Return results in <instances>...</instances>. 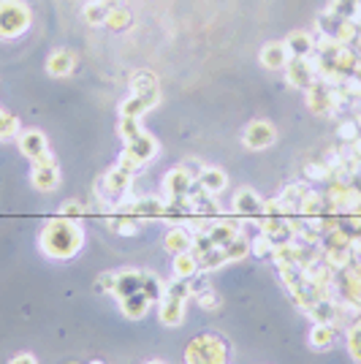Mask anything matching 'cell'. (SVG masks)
Returning a JSON list of instances; mask_svg holds the SVG:
<instances>
[{
    "instance_id": "6da1fadb",
    "label": "cell",
    "mask_w": 361,
    "mask_h": 364,
    "mask_svg": "<svg viewBox=\"0 0 361 364\" xmlns=\"http://www.w3.org/2000/svg\"><path fill=\"white\" fill-rule=\"evenodd\" d=\"M84 245V228L71 218H52L39 234V247L49 259H71Z\"/></svg>"
},
{
    "instance_id": "7a4b0ae2",
    "label": "cell",
    "mask_w": 361,
    "mask_h": 364,
    "mask_svg": "<svg viewBox=\"0 0 361 364\" xmlns=\"http://www.w3.org/2000/svg\"><path fill=\"white\" fill-rule=\"evenodd\" d=\"M30 6L25 0H0V39H20L30 30Z\"/></svg>"
},
{
    "instance_id": "3957f363",
    "label": "cell",
    "mask_w": 361,
    "mask_h": 364,
    "mask_svg": "<svg viewBox=\"0 0 361 364\" xmlns=\"http://www.w3.org/2000/svg\"><path fill=\"white\" fill-rule=\"evenodd\" d=\"M225 359H228V348L218 334H201L185 351L188 364H225Z\"/></svg>"
},
{
    "instance_id": "277c9868",
    "label": "cell",
    "mask_w": 361,
    "mask_h": 364,
    "mask_svg": "<svg viewBox=\"0 0 361 364\" xmlns=\"http://www.w3.org/2000/svg\"><path fill=\"white\" fill-rule=\"evenodd\" d=\"M155 155H158V139L150 136V134H141L136 142L125 144V152L120 155V163H117V166L128 169V171H136L144 163L152 161Z\"/></svg>"
},
{
    "instance_id": "5b68a950",
    "label": "cell",
    "mask_w": 361,
    "mask_h": 364,
    "mask_svg": "<svg viewBox=\"0 0 361 364\" xmlns=\"http://www.w3.org/2000/svg\"><path fill=\"white\" fill-rule=\"evenodd\" d=\"M58 185H60V169H58L55 158L49 155V150H46L44 155L33 158V188L41 190V193H49Z\"/></svg>"
},
{
    "instance_id": "8992f818",
    "label": "cell",
    "mask_w": 361,
    "mask_h": 364,
    "mask_svg": "<svg viewBox=\"0 0 361 364\" xmlns=\"http://www.w3.org/2000/svg\"><path fill=\"white\" fill-rule=\"evenodd\" d=\"M307 106H310V112H315V115H334L337 109H340V103H337V96H334V87H329L326 82H315V84H310L307 87Z\"/></svg>"
},
{
    "instance_id": "52a82bcc",
    "label": "cell",
    "mask_w": 361,
    "mask_h": 364,
    "mask_svg": "<svg viewBox=\"0 0 361 364\" xmlns=\"http://www.w3.org/2000/svg\"><path fill=\"white\" fill-rule=\"evenodd\" d=\"M242 142H244L247 150H266V147H272L277 142V128L269 120H253L244 128Z\"/></svg>"
},
{
    "instance_id": "ba28073f",
    "label": "cell",
    "mask_w": 361,
    "mask_h": 364,
    "mask_svg": "<svg viewBox=\"0 0 361 364\" xmlns=\"http://www.w3.org/2000/svg\"><path fill=\"white\" fill-rule=\"evenodd\" d=\"M285 82L296 90H307L310 84L318 82V74H315V65L310 58H291L288 65H285Z\"/></svg>"
},
{
    "instance_id": "9c48e42d",
    "label": "cell",
    "mask_w": 361,
    "mask_h": 364,
    "mask_svg": "<svg viewBox=\"0 0 361 364\" xmlns=\"http://www.w3.org/2000/svg\"><path fill=\"white\" fill-rule=\"evenodd\" d=\"M231 209H234L237 215H242V218H258L263 212V199L253 188H242V190L234 193Z\"/></svg>"
},
{
    "instance_id": "30bf717a",
    "label": "cell",
    "mask_w": 361,
    "mask_h": 364,
    "mask_svg": "<svg viewBox=\"0 0 361 364\" xmlns=\"http://www.w3.org/2000/svg\"><path fill=\"white\" fill-rule=\"evenodd\" d=\"M131 182H133V171H128V169H122V166H114L106 177H103V190H106V196H112V199H122L128 190H131Z\"/></svg>"
},
{
    "instance_id": "8fae6325",
    "label": "cell",
    "mask_w": 361,
    "mask_h": 364,
    "mask_svg": "<svg viewBox=\"0 0 361 364\" xmlns=\"http://www.w3.org/2000/svg\"><path fill=\"white\" fill-rule=\"evenodd\" d=\"M77 68V55L71 49H55L49 58H46V74L63 79V77H71Z\"/></svg>"
},
{
    "instance_id": "7c38bea8",
    "label": "cell",
    "mask_w": 361,
    "mask_h": 364,
    "mask_svg": "<svg viewBox=\"0 0 361 364\" xmlns=\"http://www.w3.org/2000/svg\"><path fill=\"white\" fill-rule=\"evenodd\" d=\"M131 87H133V96H141L147 106L152 109V106H158L161 101V90H158V79H155V74H150V71H139L133 82H131Z\"/></svg>"
},
{
    "instance_id": "4fadbf2b",
    "label": "cell",
    "mask_w": 361,
    "mask_h": 364,
    "mask_svg": "<svg viewBox=\"0 0 361 364\" xmlns=\"http://www.w3.org/2000/svg\"><path fill=\"white\" fill-rule=\"evenodd\" d=\"M190 182H193V177H190L182 166L171 169V171L166 174V180H163V199H182V196L188 193Z\"/></svg>"
},
{
    "instance_id": "5bb4252c",
    "label": "cell",
    "mask_w": 361,
    "mask_h": 364,
    "mask_svg": "<svg viewBox=\"0 0 361 364\" xmlns=\"http://www.w3.org/2000/svg\"><path fill=\"white\" fill-rule=\"evenodd\" d=\"M288 60H291V52H288L285 41H269L261 49V65L269 71H280L288 65Z\"/></svg>"
},
{
    "instance_id": "9a60e30c",
    "label": "cell",
    "mask_w": 361,
    "mask_h": 364,
    "mask_svg": "<svg viewBox=\"0 0 361 364\" xmlns=\"http://www.w3.org/2000/svg\"><path fill=\"white\" fill-rule=\"evenodd\" d=\"M206 234H209V240H212L215 245L225 247V245L231 242V240H234L237 234H242V223L231 221V218H218V221L209 223Z\"/></svg>"
},
{
    "instance_id": "2e32d148",
    "label": "cell",
    "mask_w": 361,
    "mask_h": 364,
    "mask_svg": "<svg viewBox=\"0 0 361 364\" xmlns=\"http://www.w3.org/2000/svg\"><path fill=\"white\" fill-rule=\"evenodd\" d=\"M193 240H196V234L190 231V226H171V231L166 234V250L169 253H188V250H193Z\"/></svg>"
},
{
    "instance_id": "e0dca14e",
    "label": "cell",
    "mask_w": 361,
    "mask_h": 364,
    "mask_svg": "<svg viewBox=\"0 0 361 364\" xmlns=\"http://www.w3.org/2000/svg\"><path fill=\"white\" fill-rule=\"evenodd\" d=\"M158 316H161L163 326H180L185 321V299H177V297H163L158 302Z\"/></svg>"
},
{
    "instance_id": "ac0fdd59",
    "label": "cell",
    "mask_w": 361,
    "mask_h": 364,
    "mask_svg": "<svg viewBox=\"0 0 361 364\" xmlns=\"http://www.w3.org/2000/svg\"><path fill=\"white\" fill-rule=\"evenodd\" d=\"M310 193V188L304 185V182H291V185H285L282 188V193L277 196V202L282 204V209H285V215H294V212H299L301 202H304V196Z\"/></svg>"
},
{
    "instance_id": "d6986e66",
    "label": "cell",
    "mask_w": 361,
    "mask_h": 364,
    "mask_svg": "<svg viewBox=\"0 0 361 364\" xmlns=\"http://www.w3.org/2000/svg\"><path fill=\"white\" fill-rule=\"evenodd\" d=\"M141 283H144V272H139V269H122V272H117V283H114L117 299H125L131 294H139Z\"/></svg>"
},
{
    "instance_id": "ffe728a7",
    "label": "cell",
    "mask_w": 361,
    "mask_h": 364,
    "mask_svg": "<svg viewBox=\"0 0 361 364\" xmlns=\"http://www.w3.org/2000/svg\"><path fill=\"white\" fill-rule=\"evenodd\" d=\"M285 46L291 52V58H313L315 55V39L304 30H294L288 39H285Z\"/></svg>"
},
{
    "instance_id": "44dd1931",
    "label": "cell",
    "mask_w": 361,
    "mask_h": 364,
    "mask_svg": "<svg viewBox=\"0 0 361 364\" xmlns=\"http://www.w3.org/2000/svg\"><path fill=\"white\" fill-rule=\"evenodd\" d=\"M166 199L161 196H144L136 199V221H161Z\"/></svg>"
},
{
    "instance_id": "7402d4cb",
    "label": "cell",
    "mask_w": 361,
    "mask_h": 364,
    "mask_svg": "<svg viewBox=\"0 0 361 364\" xmlns=\"http://www.w3.org/2000/svg\"><path fill=\"white\" fill-rule=\"evenodd\" d=\"M20 150L33 161V158H39V155L46 152V136L41 131H25L20 136Z\"/></svg>"
},
{
    "instance_id": "603a6c76",
    "label": "cell",
    "mask_w": 361,
    "mask_h": 364,
    "mask_svg": "<svg viewBox=\"0 0 361 364\" xmlns=\"http://www.w3.org/2000/svg\"><path fill=\"white\" fill-rule=\"evenodd\" d=\"M201 266H199V256L193 250L188 253H177L174 256V278H182V280H190L193 275H199Z\"/></svg>"
},
{
    "instance_id": "cb8c5ba5",
    "label": "cell",
    "mask_w": 361,
    "mask_h": 364,
    "mask_svg": "<svg viewBox=\"0 0 361 364\" xmlns=\"http://www.w3.org/2000/svg\"><path fill=\"white\" fill-rule=\"evenodd\" d=\"M199 182L204 185V190H206V193L218 196L223 188L228 185V177H225V171H223V169H215V166H206V169L201 171Z\"/></svg>"
},
{
    "instance_id": "d4e9b609",
    "label": "cell",
    "mask_w": 361,
    "mask_h": 364,
    "mask_svg": "<svg viewBox=\"0 0 361 364\" xmlns=\"http://www.w3.org/2000/svg\"><path fill=\"white\" fill-rule=\"evenodd\" d=\"M150 299L144 297V294H131V297H125V299H120V307L122 313L128 316V318H144L147 316V310H150Z\"/></svg>"
},
{
    "instance_id": "484cf974",
    "label": "cell",
    "mask_w": 361,
    "mask_h": 364,
    "mask_svg": "<svg viewBox=\"0 0 361 364\" xmlns=\"http://www.w3.org/2000/svg\"><path fill=\"white\" fill-rule=\"evenodd\" d=\"M334 337H337V326L334 324H315L310 329V345L318 348V351L329 348L334 343Z\"/></svg>"
},
{
    "instance_id": "4316f807",
    "label": "cell",
    "mask_w": 361,
    "mask_h": 364,
    "mask_svg": "<svg viewBox=\"0 0 361 364\" xmlns=\"http://www.w3.org/2000/svg\"><path fill=\"white\" fill-rule=\"evenodd\" d=\"M141 294L150 299V302H161L163 297H166V283H163L161 278L155 275V272H144V283H141Z\"/></svg>"
},
{
    "instance_id": "83f0119b",
    "label": "cell",
    "mask_w": 361,
    "mask_h": 364,
    "mask_svg": "<svg viewBox=\"0 0 361 364\" xmlns=\"http://www.w3.org/2000/svg\"><path fill=\"white\" fill-rule=\"evenodd\" d=\"M109 30H125L131 25V11L125 6H109V14H106V22H103Z\"/></svg>"
},
{
    "instance_id": "f1b7e54d",
    "label": "cell",
    "mask_w": 361,
    "mask_h": 364,
    "mask_svg": "<svg viewBox=\"0 0 361 364\" xmlns=\"http://www.w3.org/2000/svg\"><path fill=\"white\" fill-rule=\"evenodd\" d=\"M84 22L87 25H93V27H98L106 22V14H109V6L106 3H100V0H90V3H84Z\"/></svg>"
},
{
    "instance_id": "f546056e",
    "label": "cell",
    "mask_w": 361,
    "mask_h": 364,
    "mask_svg": "<svg viewBox=\"0 0 361 364\" xmlns=\"http://www.w3.org/2000/svg\"><path fill=\"white\" fill-rule=\"evenodd\" d=\"M247 253H250V237H244V231L225 245V259L228 261H242Z\"/></svg>"
},
{
    "instance_id": "4dcf8cb0",
    "label": "cell",
    "mask_w": 361,
    "mask_h": 364,
    "mask_svg": "<svg viewBox=\"0 0 361 364\" xmlns=\"http://www.w3.org/2000/svg\"><path fill=\"white\" fill-rule=\"evenodd\" d=\"M117 134L122 136V142L125 144H131V142H136L141 134V122L139 117H120V122H117Z\"/></svg>"
},
{
    "instance_id": "1f68e13d",
    "label": "cell",
    "mask_w": 361,
    "mask_h": 364,
    "mask_svg": "<svg viewBox=\"0 0 361 364\" xmlns=\"http://www.w3.org/2000/svg\"><path fill=\"white\" fill-rule=\"evenodd\" d=\"M223 264H228V259H225V247H221V245H215L212 250H206L204 256H199V266L204 272H212V269H218Z\"/></svg>"
},
{
    "instance_id": "d6a6232c",
    "label": "cell",
    "mask_w": 361,
    "mask_h": 364,
    "mask_svg": "<svg viewBox=\"0 0 361 364\" xmlns=\"http://www.w3.org/2000/svg\"><path fill=\"white\" fill-rule=\"evenodd\" d=\"M144 112H150V106H147V101L141 96H131V98H125L120 103V117H139L141 120Z\"/></svg>"
},
{
    "instance_id": "836d02e7",
    "label": "cell",
    "mask_w": 361,
    "mask_h": 364,
    "mask_svg": "<svg viewBox=\"0 0 361 364\" xmlns=\"http://www.w3.org/2000/svg\"><path fill=\"white\" fill-rule=\"evenodd\" d=\"M348 351H350V356L361 364V310H359L356 324H350V329H348Z\"/></svg>"
},
{
    "instance_id": "e575fe53",
    "label": "cell",
    "mask_w": 361,
    "mask_h": 364,
    "mask_svg": "<svg viewBox=\"0 0 361 364\" xmlns=\"http://www.w3.org/2000/svg\"><path fill=\"white\" fill-rule=\"evenodd\" d=\"M14 136H20V120L8 112H0V142L14 139Z\"/></svg>"
},
{
    "instance_id": "d590c367",
    "label": "cell",
    "mask_w": 361,
    "mask_h": 364,
    "mask_svg": "<svg viewBox=\"0 0 361 364\" xmlns=\"http://www.w3.org/2000/svg\"><path fill=\"white\" fill-rule=\"evenodd\" d=\"M329 8H332L337 17H342V20H356V14H359V0H334Z\"/></svg>"
},
{
    "instance_id": "8d00e7d4",
    "label": "cell",
    "mask_w": 361,
    "mask_h": 364,
    "mask_svg": "<svg viewBox=\"0 0 361 364\" xmlns=\"http://www.w3.org/2000/svg\"><path fill=\"white\" fill-rule=\"evenodd\" d=\"M166 294L169 297H177V299H190L193 297V291H190V280H182V278H174L171 283H166Z\"/></svg>"
},
{
    "instance_id": "74e56055",
    "label": "cell",
    "mask_w": 361,
    "mask_h": 364,
    "mask_svg": "<svg viewBox=\"0 0 361 364\" xmlns=\"http://www.w3.org/2000/svg\"><path fill=\"white\" fill-rule=\"evenodd\" d=\"M272 250H275V242L266 237V234H256V237H250V253H256V256H272Z\"/></svg>"
},
{
    "instance_id": "f35d334b",
    "label": "cell",
    "mask_w": 361,
    "mask_h": 364,
    "mask_svg": "<svg viewBox=\"0 0 361 364\" xmlns=\"http://www.w3.org/2000/svg\"><path fill=\"white\" fill-rule=\"evenodd\" d=\"M337 134H340L342 142H350V144H353L361 136V128L356 125V120H345V122H340Z\"/></svg>"
},
{
    "instance_id": "ab89813d",
    "label": "cell",
    "mask_w": 361,
    "mask_h": 364,
    "mask_svg": "<svg viewBox=\"0 0 361 364\" xmlns=\"http://www.w3.org/2000/svg\"><path fill=\"white\" fill-rule=\"evenodd\" d=\"M196 302H199V307H204V310H221V297H218L212 288L196 294Z\"/></svg>"
},
{
    "instance_id": "60d3db41",
    "label": "cell",
    "mask_w": 361,
    "mask_h": 364,
    "mask_svg": "<svg viewBox=\"0 0 361 364\" xmlns=\"http://www.w3.org/2000/svg\"><path fill=\"white\" fill-rule=\"evenodd\" d=\"M304 174H307L310 180H332V169H329L323 161L321 163H307Z\"/></svg>"
},
{
    "instance_id": "b9f144b4",
    "label": "cell",
    "mask_w": 361,
    "mask_h": 364,
    "mask_svg": "<svg viewBox=\"0 0 361 364\" xmlns=\"http://www.w3.org/2000/svg\"><path fill=\"white\" fill-rule=\"evenodd\" d=\"M84 212H87V207L79 202H68L60 207V215L63 218H71V221H79V218H84Z\"/></svg>"
},
{
    "instance_id": "7bdbcfd3",
    "label": "cell",
    "mask_w": 361,
    "mask_h": 364,
    "mask_svg": "<svg viewBox=\"0 0 361 364\" xmlns=\"http://www.w3.org/2000/svg\"><path fill=\"white\" fill-rule=\"evenodd\" d=\"M114 283H117V272H106L96 280V291L98 294H114Z\"/></svg>"
},
{
    "instance_id": "ee69618b",
    "label": "cell",
    "mask_w": 361,
    "mask_h": 364,
    "mask_svg": "<svg viewBox=\"0 0 361 364\" xmlns=\"http://www.w3.org/2000/svg\"><path fill=\"white\" fill-rule=\"evenodd\" d=\"M212 247H215V242L209 240L206 231H204V234H196V240H193V253H196V256H204V253L212 250Z\"/></svg>"
},
{
    "instance_id": "f6af8a7d",
    "label": "cell",
    "mask_w": 361,
    "mask_h": 364,
    "mask_svg": "<svg viewBox=\"0 0 361 364\" xmlns=\"http://www.w3.org/2000/svg\"><path fill=\"white\" fill-rule=\"evenodd\" d=\"M182 169H185V171H188V174H190L193 180H199L201 171H204L206 166H204V163H201L199 158H185V161H182Z\"/></svg>"
},
{
    "instance_id": "bcb514c9",
    "label": "cell",
    "mask_w": 361,
    "mask_h": 364,
    "mask_svg": "<svg viewBox=\"0 0 361 364\" xmlns=\"http://www.w3.org/2000/svg\"><path fill=\"white\" fill-rule=\"evenodd\" d=\"M11 364H39L36 362V356H30V353H20V356H14Z\"/></svg>"
},
{
    "instance_id": "7dc6e473",
    "label": "cell",
    "mask_w": 361,
    "mask_h": 364,
    "mask_svg": "<svg viewBox=\"0 0 361 364\" xmlns=\"http://www.w3.org/2000/svg\"><path fill=\"white\" fill-rule=\"evenodd\" d=\"M356 82H361V58H359V63H356V68H353V74H350Z\"/></svg>"
},
{
    "instance_id": "c3c4849f",
    "label": "cell",
    "mask_w": 361,
    "mask_h": 364,
    "mask_svg": "<svg viewBox=\"0 0 361 364\" xmlns=\"http://www.w3.org/2000/svg\"><path fill=\"white\" fill-rule=\"evenodd\" d=\"M353 152H356V155L361 158V136L356 139V142H353Z\"/></svg>"
},
{
    "instance_id": "681fc988",
    "label": "cell",
    "mask_w": 361,
    "mask_h": 364,
    "mask_svg": "<svg viewBox=\"0 0 361 364\" xmlns=\"http://www.w3.org/2000/svg\"><path fill=\"white\" fill-rule=\"evenodd\" d=\"M100 3H106V6H114V3H117V0H100Z\"/></svg>"
},
{
    "instance_id": "f907efd6",
    "label": "cell",
    "mask_w": 361,
    "mask_h": 364,
    "mask_svg": "<svg viewBox=\"0 0 361 364\" xmlns=\"http://www.w3.org/2000/svg\"><path fill=\"white\" fill-rule=\"evenodd\" d=\"M356 125H359V128H361V112H359V115H356Z\"/></svg>"
},
{
    "instance_id": "816d5d0a",
    "label": "cell",
    "mask_w": 361,
    "mask_h": 364,
    "mask_svg": "<svg viewBox=\"0 0 361 364\" xmlns=\"http://www.w3.org/2000/svg\"><path fill=\"white\" fill-rule=\"evenodd\" d=\"M90 364H103V362H98V359H96V362H90Z\"/></svg>"
},
{
    "instance_id": "f5cc1de1",
    "label": "cell",
    "mask_w": 361,
    "mask_h": 364,
    "mask_svg": "<svg viewBox=\"0 0 361 364\" xmlns=\"http://www.w3.org/2000/svg\"><path fill=\"white\" fill-rule=\"evenodd\" d=\"M150 364H163V362H150Z\"/></svg>"
},
{
    "instance_id": "db71d44e",
    "label": "cell",
    "mask_w": 361,
    "mask_h": 364,
    "mask_svg": "<svg viewBox=\"0 0 361 364\" xmlns=\"http://www.w3.org/2000/svg\"><path fill=\"white\" fill-rule=\"evenodd\" d=\"M0 112H3V106H0Z\"/></svg>"
}]
</instances>
